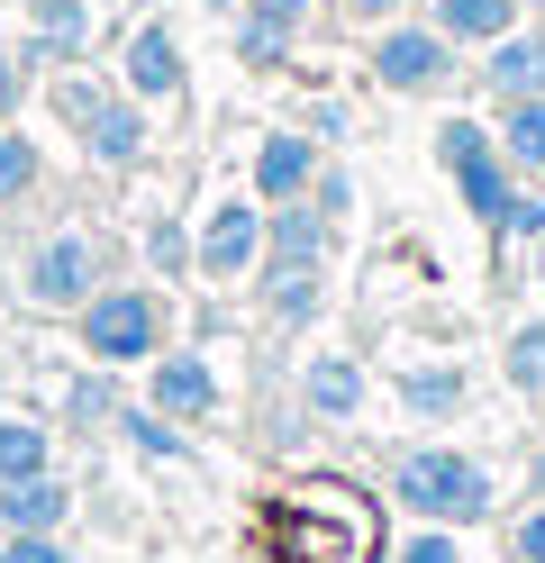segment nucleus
I'll use <instances>...</instances> for the list:
<instances>
[{
    "mask_svg": "<svg viewBox=\"0 0 545 563\" xmlns=\"http://www.w3.org/2000/svg\"><path fill=\"white\" fill-rule=\"evenodd\" d=\"M491 236H545V191L527 183V173H519V191H509V209H500V219H491Z\"/></svg>",
    "mask_w": 545,
    "mask_h": 563,
    "instance_id": "bb28decb",
    "label": "nucleus"
},
{
    "mask_svg": "<svg viewBox=\"0 0 545 563\" xmlns=\"http://www.w3.org/2000/svg\"><path fill=\"white\" fill-rule=\"evenodd\" d=\"M73 319H83V355L109 364V373H128V364H145L164 345V300L145 282H100Z\"/></svg>",
    "mask_w": 545,
    "mask_h": 563,
    "instance_id": "f03ea898",
    "label": "nucleus"
},
{
    "mask_svg": "<svg viewBox=\"0 0 545 563\" xmlns=\"http://www.w3.org/2000/svg\"><path fill=\"white\" fill-rule=\"evenodd\" d=\"M100 282H109V255H100V236H91V228H55V236H36V245H28V264H19L28 309H83Z\"/></svg>",
    "mask_w": 545,
    "mask_h": 563,
    "instance_id": "7ed1b4c3",
    "label": "nucleus"
},
{
    "mask_svg": "<svg viewBox=\"0 0 545 563\" xmlns=\"http://www.w3.org/2000/svg\"><path fill=\"white\" fill-rule=\"evenodd\" d=\"M119 428H128V445H137V454H182V428H173L164 409H128Z\"/></svg>",
    "mask_w": 545,
    "mask_h": 563,
    "instance_id": "cd10ccee",
    "label": "nucleus"
},
{
    "mask_svg": "<svg viewBox=\"0 0 545 563\" xmlns=\"http://www.w3.org/2000/svg\"><path fill=\"white\" fill-rule=\"evenodd\" d=\"M254 273H264V309H273V319L282 328H309L318 319V300H327V264H254Z\"/></svg>",
    "mask_w": 545,
    "mask_h": 563,
    "instance_id": "2eb2a0df",
    "label": "nucleus"
},
{
    "mask_svg": "<svg viewBox=\"0 0 545 563\" xmlns=\"http://www.w3.org/2000/svg\"><path fill=\"white\" fill-rule=\"evenodd\" d=\"M91 27H100V0H28V37L19 64H91Z\"/></svg>",
    "mask_w": 545,
    "mask_h": 563,
    "instance_id": "0eeeda50",
    "label": "nucleus"
},
{
    "mask_svg": "<svg viewBox=\"0 0 545 563\" xmlns=\"http://www.w3.org/2000/svg\"><path fill=\"white\" fill-rule=\"evenodd\" d=\"M137 255H145V273H155V282H200V228H182L173 209H164V219H145Z\"/></svg>",
    "mask_w": 545,
    "mask_h": 563,
    "instance_id": "dca6fc26",
    "label": "nucleus"
},
{
    "mask_svg": "<svg viewBox=\"0 0 545 563\" xmlns=\"http://www.w3.org/2000/svg\"><path fill=\"white\" fill-rule=\"evenodd\" d=\"M346 10H355V19H391L400 0H346Z\"/></svg>",
    "mask_w": 545,
    "mask_h": 563,
    "instance_id": "e433bc0d",
    "label": "nucleus"
},
{
    "mask_svg": "<svg viewBox=\"0 0 545 563\" xmlns=\"http://www.w3.org/2000/svg\"><path fill=\"white\" fill-rule=\"evenodd\" d=\"M119 91H137V100H173L182 91V37L164 19H145L137 37H128V55H119Z\"/></svg>",
    "mask_w": 545,
    "mask_h": 563,
    "instance_id": "1a4fd4ad",
    "label": "nucleus"
},
{
    "mask_svg": "<svg viewBox=\"0 0 545 563\" xmlns=\"http://www.w3.org/2000/svg\"><path fill=\"white\" fill-rule=\"evenodd\" d=\"M91 100H100V82H83V74H64V82H55V110H64V128H83V119H91Z\"/></svg>",
    "mask_w": 545,
    "mask_h": 563,
    "instance_id": "2f4dec72",
    "label": "nucleus"
},
{
    "mask_svg": "<svg viewBox=\"0 0 545 563\" xmlns=\"http://www.w3.org/2000/svg\"><path fill=\"white\" fill-rule=\"evenodd\" d=\"M28 473H55V428L0 418V482H28Z\"/></svg>",
    "mask_w": 545,
    "mask_h": 563,
    "instance_id": "4be33fe9",
    "label": "nucleus"
},
{
    "mask_svg": "<svg viewBox=\"0 0 545 563\" xmlns=\"http://www.w3.org/2000/svg\"><path fill=\"white\" fill-rule=\"evenodd\" d=\"M464 391H472L464 364H410V373H400V409H410V418H455Z\"/></svg>",
    "mask_w": 545,
    "mask_h": 563,
    "instance_id": "a211bd4d",
    "label": "nucleus"
},
{
    "mask_svg": "<svg viewBox=\"0 0 545 563\" xmlns=\"http://www.w3.org/2000/svg\"><path fill=\"white\" fill-rule=\"evenodd\" d=\"M246 10H264V19H291V27H301V19H309V0H246Z\"/></svg>",
    "mask_w": 545,
    "mask_h": 563,
    "instance_id": "f704fd0d",
    "label": "nucleus"
},
{
    "mask_svg": "<svg viewBox=\"0 0 545 563\" xmlns=\"http://www.w3.org/2000/svg\"><path fill=\"white\" fill-rule=\"evenodd\" d=\"M391 500L410 518H436V527H472V518H491V473L455 445H410L391 464Z\"/></svg>",
    "mask_w": 545,
    "mask_h": 563,
    "instance_id": "f257e3e1",
    "label": "nucleus"
},
{
    "mask_svg": "<svg viewBox=\"0 0 545 563\" xmlns=\"http://www.w3.org/2000/svg\"><path fill=\"white\" fill-rule=\"evenodd\" d=\"M327 236H337V219H327L309 191L264 209V255H273V264H327Z\"/></svg>",
    "mask_w": 545,
    "mask_h": 563,
    "instance_id": "9b49d317",
    "label": "nucleus"
},
{
    "mask_svg": "<svg viewBox=\"0 0 545 563\" xmlns=\"http://www.w3.org/2000/svg\"><path fill=\"white\" fill-rule=\"evenodd\" d=\"M318 183V136L309 128H273L254 146V200H301Z\"/></svg>",
    "mask_w": 545,
    "mask_h": 563,
    "instance_id": "9d476101",
    "label": "nucleus"
},
{
    "mask_svg": "<svg viewBox=\"0 0 545 563\" xmlns=\"http://www.w3.org/2000/svg\"><path fill=\"white\" fill-rule=\"evenodd\" d=\"M64 418L73 428H119V391H109V364H91V373H73V391H64Z\"/></svg>",
    "mask_w": 545,
    "mask_h": 563,
    "instance_id": "393cba45",
    "label": "nucleus"
},
{
    "mask_svg": "<svg viewBox=\"0 0 545 563\" xmlns=\"http://www.w3.org/2000/svg\"><path fill=\"white\" fill-rule=\"evenodd\" d=\"M200 10H218V19H237V10H246V0H200Z\"/></svg>",
    "mask_w": 545,
    "mask_h": 563,
    "instance_id": "4c0bfd02",
    "label": "nucleus"
},
{
    "mask_svg": "<svg viewBox=\"0 0 545 563\" xmlns=\"http://www.w3.org/2000/svg\"><path fill=\"white\" fill-rule=\"evenodd\" d=\"M73 136H83V155H91L100 173H137L145 146H155V136H145V100H137V91H100L91 119L73 128Z\"/></svg>",
    "mask_w": 545,
    "mask_h": 563,
    "instance_id": "6e6552de",
    "label": "nucleus"
},
{
    "mask_svg": "<svg viewBox=\"0 0 545 563\" xmlns=\"http://www.w3.org/2000/svg\"><path fill=\"white\" fill-rule=\"evenodd\" d=\"M301 409L327 418V428L355 418V409H363V364H355V355H309V364H301Z\"/></svg>",
    "mask_w": 545,
    "mask_h": 563,
    "instance_id": "ddd939ff",
    "label": "nucleus"
},
{
    "mask_svg": "<svg viewBox=\"0 0 545 563\" xmlns=\"http://www.w3.org/2000/svg\"><path fill=\"white\" fill-rule=\"evenodd\" d=\"M373 82L400 91V100L446 91V82H455V37H446V27H382V46H373Z\"/></svg>",
    "mask_w": 545,
    "mask_h": 563,
    "instance_id": "20e7f679",
    "label": "nucleus"
},
{
    "mask_svg": "<svg viewBox=\"0 0 545 563\" xmlns=\"http://www.w3.org/2000/svg\"><path fill=\"white\" fill-rule=\"evenodd\" d=\"M491 146H500V128H482V119H446V128H436V164H446V173L482 164Z\"/></svg>",
    "mask_w": 545,
    "mask_h": 563,
    "instance_id": "a878e982",
    "label": "nucleus"
},
{
    "mask_svg": "<svg viewBox=\"0 0 545 563\" xmlns=\"http://www.w3.org/2000/svg\"><path fill=\"white\" fill-rule=\"evenodd\" d=\"M309 200L327 209V219H355V183H346L337 164H318V183H309Z\"/></svg>",
    "mask_w": 545,
    "mask_h": 563,
    "instance_id": "7c9ffc66",
    "label": "nucleus"
},
{
    "mask_svg": "<svg viewBox=\"0 0 545 563\" xmlns=\"http://www.w3.org/2000/svg\"><path fill=\"white\" fill-rule=\"evenodd\" d=\"M0 563H64L55 527H28V537H0Z\"/></svg>",
    "mask_w": 545,
    "mask_h": 563,
    "instance_id": "c756f323",
    "label": "nucleus"
},
{
    "mask_svg": "<svg viewBox=\"0 0 545 563\" xmlns=\"http://www.w3.org/2000/svg\"><path fill=\"white\" fill-rule=\"evenodd\" d=\"M19 100H28V64H19V55H0V128L19 119Z\"/></svg>",
    "mask_w": 545,
    "mask_h": 563,
    "instance_id": "473e14b6",
    "label": "nucleus"
},
{
    "mask_svg": "<svg viewBox=\"0 0 545 563\" xmlns=\"http://www.w3.org/2000/svg\"><path fill=\"white\" fill-rule=\"evenodd\" d=\"M500 373H509V391H527V400H545V319H527V328H509V345H500Z\"/></svg>",
    "mask_w": 545,
    "mask_h": 563,
    "instance_id": "b1692460",
    "label": "nucleus"
},
{
    "mask_svg": "<svg viewBox=\"0 0 545 563\" xmlns=\"http://www.w3.org/2000/svg\"><path fill=\"white\" fill-rule=\"evenodd\" d=\"M228 27H237V64H246V74H282V64H291V37H301L291 19H264V10H237Z\"/></svg>",
    "mask_w": 545,
    "mask_h": 563,
    "instance_id": "6ab92c4d",
    "label": "nucleus"
},
{
    "mask_svg": "<svg viewBox=\"0 0 545 563\" xmlns=\"http://www.w3.org/2000/svg\"><path fill=\"white\" fill-rule=\"evenodd\" d=\"M427 27H446L455 46H491V37H509V27H519V0H436Z\"/></svg>",
    "mask_w": 545,
    "mask_h": 563,
    "instance_id": "f3484780",
    "label": "nucleus"
},
{
    "mask_svg": "<svg viewBox=\"0 0 545 563\" xmlns=\"http://www.w3.org/2000/svg\"><path fill=\"white\" fill-rule=\"evenodd\" d=\"M509 191H519V164H509L500 146H491L482 164H464V173H455V200H464V209H472V219H482V228H491L500 209H509Z\"/></svg>",
    "mask_w": 545,
    "mask_h": 563,
    "instance_id": "aec40b11",
    "label": "nucleus"
},
{
    "mask_svg": "<svg viewBox=\"0 0 545 563\" xmlns=\"http://www.w3.org/2000/svg\"><path fill=\"white\" fill-rule=\"evenodd\" d=\"M536 282H545V236H536Z\"/></svg>",
    "mask_w": 545,
    "mask_h": 563,
    "instance_id": "58836bf2",
    "label": "nucleus"
},
{
    "mask_svg": "<svg viewBox=\"0 0 545 563\" xmlns=\"http://www.w3.org/2000/svg\"><path fill=\"white\" fill-rule=\"evenodd\" d=\"M254 264H264V209L254 200H209L200 219V282H246Z\"/></svg>",
    "mask_w": 545,
    "mask_h": 563,
    "instance_id": "423d86ee",
    "label": "nucleus"
},
{
    "mask_svg": "<svg viewBox=\"0 0 545 563\" xmlns=\"http://www.w3.org/2000/svg\"><path fill=\"white\" fill-rule=\"evenodd\" d=\"M400 563H464V545H455V527H436V518H427L418 537L400 545Z\"/></svg>",
    "mask_w": 545,
    "mask_h": 563,
    "instance_id": "c85d7f7f",
    "label": "nucleus"
},
{
    "mask_svg": "<svg viewBox=\"0 0 545 563\" xmlns=\"http://www.w3.org/2000/svg\"><path fill=\"white\" fill-rule=\"evenodd\" d=\"M218 373H209V355H192V345H155L145 355V409H164L173 428H200V418H218Z\"/></svg>",
    "mask_w": 545,
    "mask_h": 563,
    "instance_id": "39448f33",
    "label": "nucleus"
},
{
    "mask_svg": "<svg viewBox=\"0 0 545 563\" xmlns=\"http://www.w3.org/2000/svg\"><path fill=\"white\" fill-rule=\"evenodd\" d=\"M482 82H491L500 100H527V91H545V27H509V37H491V55H482Z\"/></svg>",
    "mask_w": 545,
    "mask_h": 563,
    "instance_id": "f8f14e48",
    "label": "nucleus"
},
{
    "mask_svg": "<svg viewBox=\"0 0 545 563\" xmlns=\"http://www.w3.org/2000/svg\"><path fill=\"white\" fill-rule=\"evenodd\" d=\"M500 155L519 164V173H545V91L500 100Z\"/></svg>",
    "mask_w": 545,
    "mask_h": 563,
    "instance_id": "412c9836",
    "label": "nucleus"
},
{
    "mask_svg": "<svg viewBox=\"0 0 545 563\" xmlns=\"http://www.w3.org/2000/svg\"><path fill=\"white\" fill-rule=\"evenodd\" d=\"M73 518V490L55 473H28V482H0V537H28V527H64Z\"/></svg>",
    "mask_w": 545,
    "mask_h": 563,
    "instance_id": "4468645a",
    "label": "nucleus"
},
{
    "mask_svg": "<svg viewBox=\"0 0 545 563\" xmlns=\"http://www.w3.org/2000/svg\"><path fill=\"white\" fill-rule=\"evenodd\" d=\"M519 563H545V500L519 518Z\"/></svg>",
    "mask_w": 545,
    "mask_h": 563,
    "instance_id": "72a5a7b5",
    "label": "nucleus"
},
{
    "mask_svg": "<svg viewBox=\"0 0 545 563\" xmlns=\"http://www.w3.org/2000/svg\"><path fill=\"white\" fill-rule=\"evenodd\" d=\"M36 183H46V155H36V136H19V119L0 128V209H28Z\"/></svg>",
    "mask_w": 545,
    "mask_h": 563,
    "instance_id": "5701e85b",
    "label": "nucleus"
},
{
    "mask_svg": "<svg viewBox=\"0 0 545 563\" xmlns=\"http://www.w3.org/2000/svg\"><path fill=\"white\" fill-rule=\"evenodd\" d=\"M527 500H545V445L527 454Z\"/></svg>",
    "mask_w": 545,
    "mask_h": 563,
    "instance_id": "c9c22d12",
    "label": "nucleus"
}]
</instances>
